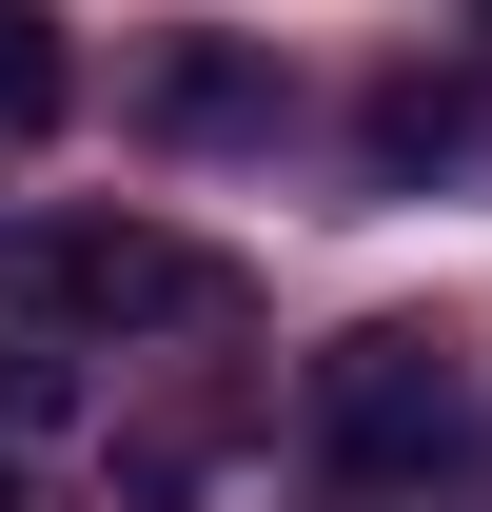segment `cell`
<instances>
[{
	"label": "cell",
	"instance_id": "6da1fadb",
	"mask_svg": "<svg viewBox=\"0 0 492 512\" xmlns=\"http://www.w3.org/2000/svg\"><path fill=\"white\" fill-rule=\"evenodd\" d=\"M20 316L40 335H217L237 316V256L158 237V217H20Z\"/></svg>",
	"mask_w": 492,
	"mask_h": 512
},
{
	"label": "cell",
	"instance_id": "7a4b0ae2",
	"mask_svg": "<svg viewBox=\"0 0 492 512\" xmlns=\"http://www.w3.org/2000/svg\"><path fill=\"white\" fill-rule=\"evenodd\" d=\"M315 453L335 473H433V453H473V355L433 316H374L315 355Z\"/></svg>",
	"mask_w": 492,
	"mask_h": 512
},
{
	"label": "cell",
	"instance_id": "3957f363",
	"mask_svg": "<svg viewBox=\"0 0 492 512\" xmlns=\"http://www.w3.org/2000/svg\"><path fill=\"white\" fill-rule=\"evenodd\" d=\"M138 119H158V138H276V60L217 40V20H178V40L138 60Z\"/></svg>",
	"mask_w": 492,
	"mask_h": 512
},
{
	"label": "cell",
	"instance_id": "277c9868",
	"mask_svg": "<svg viewBox=\"0 0 492 512\" xmlns=\"http://www.w3.org/2000/svg\"><path fill=\"white\" fill-rule=\"evenodd\" d=\"M79 119V60H60V20L40 0H0V138H60Z\"/></svg>",
	"mask_w": 492,
	"mask_h": 512
},
{
	"label": "cell",
	"instance_id": "5b68a950",
	"mask_svg": "<svg viewBox=\"0 0 492 512\" xmlns=\"http://www.w3.org/2000/svg\"><path fill=\"white\" fill-rule=\"evenodd\" d=\"M453 158H473V99L453 79H394L374 99V178H453Z\"/></svg>",
	"mask_w": 492,
	"mask_h": 512
},
{
	"label": "cell",
	"instance_id": "8992f818",
	"mask_svg": "<svg viewBox=\"0 0 492 512\" xmlns=\"http://www.w3.org/2000/svg\"><path fill=\"white\" fill-rule=\"evenodd\" d=\"M60 414H79V335L0 316V434H60Z\"/></svg>",
	"mask_w": 492,
	"mask_h": 512
},
{
	"label": "cell",
	"instance_id": "52a82bcc",
	"mask_svg": "<svg viewBox=\"0 0 492 512\" xmlns=\"http://www.w3.org/2000/svg\"><path fill=\"white\" fill-rule=\"evenodd\" d=\"M473 40H492V0H473Z\"/></svg>",
	"mask_w": 492,
	"mask_h": 512
},
{
	"label": "cell",
	"instance_id": "ba28073f",
	"mask_svg": "<svg viewBox=\"0 0 492 512\" xmlns=\"http://www.w3.org/2000/svg\"><path fill=\"white\" fill-rule=\"evenodd\" d=\"M0 512H20V493H0Z\"/></svg>",
	"mask_w": 492,
	"mask_h": 512
}]
</instances>
